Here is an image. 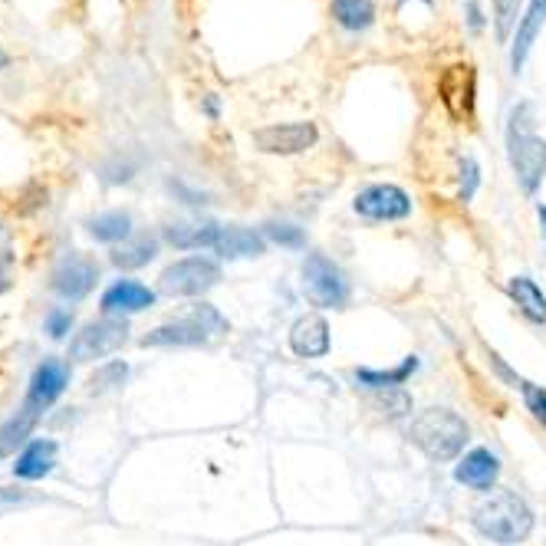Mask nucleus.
<instances>
[{"mask_svg": "<svg viewBox=\"0 0 546 546\" xmlns=\"http://www.w3.org/2000/svg\"><path fill=\"white\" fill-rule=\"evenodd\" d=\"M218 254L224 260H241V257H260L267 254V237L250 227H221L218 237Z\"/></svg>", "mask_w": 546, "mask_h": 546, "instance_id": "nucleus-17", "label": "nucleus"}, {"mask_svg": "<svg viewBox=\"0 0 546 546\" xmlns=\"http://www.w3.org/2000/svg\"><path fill=\"white\" fill-rule=\"evenodd\" d=\"M320 142L316 122H287V125H264L254 132L257 152L267 155H300Z\"/></svg>", "mask_w": 546, "mask_h": 546, "instance_id": "nucleus-11", "label": "nucleus"}, {"mask_svg": "<svg viewBox=\"0 0 546 546\" xmlns=\"http://www.w3.org/2000/svg\"><path fill=\"white\" fill-rule=\"evenodd\" d=\"M204 109H208V116H218V99L208 96V99H204Z\"/></svg>", "mask_w": 546, "mask_h": 546, "instance_id": "nucleus-36", "label": "nucleus"}, {"mask_svg": "<svg viewBox=\"0 0 546 546\" xmlns=\"http://www.w3.org/2000/svg\"><path fill=\"white\" fill-rule=\"evenodd\" d=\"M494 4V30L500 43H510V33L520 24V7L523 0H491Z\"/></svg>", "mask_w": 546, "mask_h": 546, "instance_id": "nucleus-26", "label": "nucleus"}, {"mask_svg": "<svg viewBox=\"0 0 546 546\" xmlns=\"http://www.w3.org/2000/svg\"><path fill=\"white\" fill-rule=\"evenodd\" d=\"M86 227H89V234H93L96 241L119 244V241H129V237H132V214L129 211H106V214L89 218Z\"/></svg>", "mask_w": 546, "mask_h": 546, "instance_id": "nucleus-22", "label": "nucleus"}, {"mask_svg": "<svg viewBox=\"0 0 546 546\" xmlns=\"http://www.w3.org/2000/svg\"><path fill=\"white\" fill-rule=\"evenodd\" d=\"M468 24H471V30L484 27V17H481V7H477V0H468Z\"/></svg>", "mask_w": 546, "mask_h": 546, "instance_id": "nucleus-34", "label": "nucleus"}, {"mask_svg": "<svg viewBox=\"0 0 546 546\" xmlns=\"http://www.w3.org/2000/svg\"><path fill=\"white\" fill-rule=\"evenodd\" d=\"M352 211L375 224H392V221H405L408 214H412V198H408L405 188L382 181V185L362 188L356 201H352Z\"/></svg>", "mask_w": 546, "mask_h": 546, "instance_id": "nucleus-7", "label": "nucleus"}, {"mask_svg": "<svg viewBox=\"0 0 546 546\" xmlns=\"http://www.w3.org/2000/svg\"><path fill=\"white\" fill-rule=\"evenodd\" d=\"M172 191L185 195V204H204V195H198V191H188L185 185H172Z\"/></svg>", "mask_w": 546, "mask_h": 546, "instance_id": "nucleus-35", "label": "nucleus"}, {"mask_svg": "<svg viewBox=\"0 0 546 546\" xmlns=\"http://www.w3.org/2000/svg\"><path fill=\"white\" fill-rule=\"evenodd\" d=\"M221 224L214 221H195V224H168L165 241L178 250H201V247H218Z\"/></svg>", "mask_w": 546, "mask_h": 546, "instance_id": "nucleus-19", "label": "nucleus"}, {"mask_svg": "<svg viewBox=\"0 0 546 546\" xmlns=\"http://www.w3.org/2000/svg\"><path fill=\"white\" fill-rule=\"evenodd\" d=\"M520 392H523V402H527V412L546 428V389H543V385L523 382V385H520Z\"/></svg>", "mask_w": 546, "mask_h": 546, "instance_id": "nucleus-29", "label": "nucleus"}, {"mask_svg": "<svg viewBox=\"0 0 546 546\" xmlns=\"http://www.w3.org/2000/svg\"><path fill=\"white\" fill-rule=\"evenodd\" d=\"M125 379H129V366H125L122 359H112L89 375V392L93 395L112 392V389H119V385H125Z\"/></svg>", "mask_w": 546, "mask_h": 546, "instance_id": "nucleus-25", "label": "nucleus"}, {"mask_svg": "<svg viewBox=\"0 0 546 546\" xmlns=\"http://www.w3.org/2000/svg\"><path fill=\"white\" fill-rule=\"evenodd\" d=\"M375 405L382 408L385 418H405L412 412V395L405 389H385V392H375Z\"/></svg>", "mask_w": 546, "mask_h": 546, "instance_id": "nucleus-27", "label": "nucleus"}, {"mask_svg": "<svg viewBox=\"0 0 546 546\" xmlns=\"http://www.w3.org/2000/svg\"><path fill=\"white\" fill-rule=\"evenodd\" d=\"M158 254V241L155 237H149V234H139V237H132L129 244H122V247H116L112 250V267H119V270H139V267H145L149 260Z\"/></svg>", "mask_w": 546, "mask_h": 546, "instance_id": "nucleus-24", "label": "nucleus"}, {"mask_svg": "<svg viewBox=\"0 0 546 546\" xmlns=\"http://www.w3.org/2000/svg\"><path fill=\"white\" fill-rule=\"evenodd\" d=\"M7 66H10V56L0 50V70H7Z\"/></svg>", "mask_w": 546, "mask_h": 546, "instance_id": "nucleus-38", "label": "nucleus"}, {"mask_svg": "<svg viewBox=\"0 0 546 546\" xmlns=\"http://www.w3.org/2000/svg\"><path fill=\"white\" fill-rule=\"evenodd\" d=\"M418 372V356H405L395 369H356V382L366 385L369 392H385V389H402V385Z\"/></svg>", "mask_w": 546, "mask_h": 546, "instance_id": "nucleus-20", "label": "nucleus"}, {"mask_svg": "<svg viewBox=\"0 0 546 546\" xmlns=\"http://www.w3.org/2000/svg\"><path fill=\"white\" fill-rule=\"evenodd\" d=\"M333 20L349 33H362L375 24L372 0H333Z\"/></svg>", "mask_w": 546, "mask_h": 546, "instance_id": "nucleus-23", "label": "nucleus"}, {"mask_svg": "<svg viewBox=\"0 0 546 546\" xmlns=\"http://www.w3.org/2000/svg\"><path fill=\"white\" fill-rule=\"evenodd\" d=\"M537 218H540V224H543V234H546V204H540V208H537Z\"/></svg>", "mask_w": 546, "mask_h": 546, "instance_id": "nucleus-37", "label": "nucleus"}, {"mask_svg": "<svg viewBox=\"0 0 546 546\" xmlns=\"http://www.w3.org/2000/svg\"><path fill=\"white\" fill-rule=\"evenodd\" d=\"M53 464H56V441L37 438L17 454L14 474L20 481H40V477H47L53 471Z\"/></svg>", "mask_w": 546, "mask_h": 546, "instance_id": "nucleus-18", "label": "nucleus"}, {"mask_svg": "<svg viewBox=\"0 0 546 546\" xmlns=\"http://www.w3.org/2000/svg\"><path fill=\"white\" fill-rule=\"evenodd\" d=\"M102 313H142L155 306V290H149L139 280H119L102 293Z\"/></svg>", "mask_w": 546, "mask_h": 546, "instance_id": "nucleus-16", "label": "nucleus"}, {"mask_svg": "<svg viewBox=\"0 0 546 546\" xmlns=\"http://www.w3.org/2000/svg\"><path fill=\"white\" fill-rule=\"evenodd\" d=\"M500 477V458L491 448H474L454 464V481L474 491H491Z\"/></svg>", "mask_w": 546, "mask_h": 546, "instance_id": "nucleus-14", "label": "nucleus"}, {"mask_svg": "<svg viewBox=\"0 0 546 546\" xmlns=\"http://www.w3.org/2000/svg\"><path fill=\"white\" fill-rule=\"evenodd\" d=\"M474 527L484 540H491L497 546H517L533 533V517L530 504L514 491H494L487 494L481 504L474 507Z\"/></svg>", "mask_w": 546, "mask_h": 546, "instance_id": "nucleus-1", "label": "nucleus"}, {"mask_svg": "<svg viewBox=\"0 0 546 546\" xmlns=\"http://www.w3.org/2000/svg\"><path fill=\"white\" fill-rule=\"evenodd\" d=\"M477 185H481V165H477L471 155H464L461 158V201H471L477 195Z\"/></svg>", "mask_w": 546, "mask_h": 546, "instance_id": "nucleus-30", "label": "nucleus"}, {"mask_svg": "<svg viewBox=\"0 0 546 546\" xmlns=\"http://www.w3.org/2000/svg\"><path fill=\"white\" fill-rule=\"evenodd\" d=\"M221 283V264L211 257H185L162 270L158 287L165 297H201Z\"/></svg>", "mask_w": 546, "mask_h": 546, "instance_id": "nucleus-6", "label": "nucleus"}, {"mask_svg": "<svg viewBox=\"0 0 546 546\" xmlns=\"http://www.w3.org/2000/svg\"><path fill=\"white\" fill-rule=\"evenodd\" d=\"M10 264H14V254H10V250H0V293L10 287Z\"/></svg>", "mask_w": 546, "mask_h": 546, "instance_id": "nucleus-33", "label": "nucleus"}, {"mask_svg": "<svg viewBox=\"0 0 546 546\" xmlns=\"http://www.w3.org/2000/svg\"><path fill=\"white\" fill-rule=\"evenodd\" d=\"M507 290H510V297H514L517 303V310L527 316L530 323H537V326H546V293L540 290V283L537 280H530V277H514L507 283Z\"/></svg>", "mask_w": 546, "mask_h": 546, "instance_id": "nucleus-21", "label": "nucleus"}, {"mask_svg": "<svg viewBox=\"0 0 546 546\" xmlns=\"http://www.w3.org/2000/svg\"><path fill=\"white\" fill-rule=\"evenodd\" d=\"M408 438H412L415 448L425 451V458L445 464L464 451V445H468L471 438V428L458 412H451V408H425V412H418L412 418Z\"/></svg>", "mask_w": 546, "mask_h": 546, "instance_id": "nucleus-3", "label": "nucleus"}, {"mask_svg": "<svg viewBox=\"0 0 546 546\" xmlns=\"http://www.w3.org/2000/svg\"><path fill=\"white\" fill-rule=\"evenodd\" d=\"M264 237L273 244H280V247H290V250H300L306 247V234L300 231L297 224H283V221H270L264 227Z\"/></svg>", "mask_w": 546, "mask_h": 546, "instance_id": "nucleus-28", "label": "nucleus"}, {"mask_svg": "<svg viewBox=\"0 0 546 546\" xmlns=\"http://www.w3.org/2000/svg\"><path fill=\"white\" fill-rule=\"evenodd\" d=\"M303 290L320 310H343L349 303V280L339 264L326 254H310L303 260Z\"/></svg>", "mask_w": 546, "mask_h": 546, "instance_id": "nucleus-5", "label": "nucleus"}, {"mask_svg": "<svg viewBox=\"0 0 546 546\" xmlns=\"http://www.w3.org/2000/svg\"><path fill=\"white\" fill-rule=\"evenodd\" d=\"M66 385H70V369H66L60 359H43L37 366V372H33L30 385H27V395H24V402H20V412H27L30 418H37V422H40V415L63 395Z\"/></svg>", "mask_w": 546, "mask_h": 546, "instance_id": "nucleus-9", "label": "nucleus"}, {"mask_svg": "<svg viewBox=\"0 0 546 546\" xmlns=\"http://www.w3.org/2000/svg\"><path fill=\"white\" fill-rule=\"evenodd\" d=\"M543 27H546V0H530L517 30H514V40H510V70L514 73L523 70V63H527V56H530L533 43H537Z\"/></svg>", "mask_w": 546, "mask_h": 546, "instance_id": "nucleus-15", "label": "nucleus"}, {"mask_svg": "<svg viewBox=\"0 0 546 546\" xmlns=\"http://www.w3.org/2000/svg\"><path fill=\"white\" fill-rule=\"evenodd\" d=\"M227 320L214 310L211 303H195L185 320L178 323H165V326H155L152 333L142 336V346L145 349H158V346H204L208 339L227 333Z\"/></svg>", "mask_w": 546, "mask_h": 546, "instance_id": "nucleus-4", "label": "nucleus"}, {"mask_svg": "<svg viewBox=\"0 0 546 546\" xmlns=\"http://www.w3.org/2000/svg\"><path fill=\"white\" fill-rule=\"evenodd\" d=\"M507 158L510 168L517 175V185L523 188V195H537L543 178H546V139H540L533 132V109L530 102L510 109L507 119Z\"/></svg>", "mask_w": 546, "mask_h": 546, "instance_id": "nucleus-2", "label": "nucleus"}, {"mask_svg": "<svg viewBox=\"0 0 546 546\" xmlns=\"http://www.w3.org/2000/svg\"><path fill=\"white\" fill-rule=\"evenodd\" d=\"M125 339H129V323L125 320H112V316H106V320H96L83 326L79 333L73 336L70 343V359L73 362H93V359H102L109 356V352H116Z\"/></svg>", "mask_w": 546, "mask_h": 546, "instance_id": "nucleus-8", "label": "nucleus"}, {"mask_svg": "<svg viewBox=\"0 0 546 546\" xmlns=\"http://www.w3.org/2000/svg\"><path fill=\"white\" fill-rule=\"evenodd\" d=\"M70 329H73V313L63 310V306H53V310L47 313V333L53 339H63Z\"/></svg>", "mask_w": 546, "mask_h": 546, "instance_id": "nucleus-31", "label": "nucleus"}, {"mask_svg": "<svg viewBox=\"0 0 546 546\" xmlns=\"http://www.w3.org/2000/svg\"><path fill=\"white\" fill-rule=\"evenodd\" d=\"M333 339H329V323L320 313H306L290 326V349L300 359H323Z\"/></svg>", "mask_w": 546, "mask_h": 546, "instance_id": "nucleus-13", "label": "nucleus"}, {"mask_svg": "<svg viewBox=\"0 0 546 546\" xmlns=\"http://www.w3.org/2000/svg\"><path fill=\"white\" fill-rule=\"evenodd\" d=\"M438 96L445 109L458 122L474 119V102H477V73L471 63H454L438 79Z\"/></svg>", "mask_w": 546, "mask_h": 546, "instance_id": "nucleus-10", "label": "nucleus"}, {"mask_svg": "<svg viewBox=\"0 0 546 546\" xmlns=\"http://www.w3.org/2000/svg\"><path fill=\"white\" fill-rule=\"evenodd\" d=\"M491 366L497 369V375H500V379H507L510 385H517V389H520V385H523V379H517V372H510V369L504 366V359H500L497 352H491Z\"/></svg>", "mask_w": 546, "mask_h": 546, "instance_id": "nucleus-32", "label": "nucleus"}, {"mask_svg": "<svg viewBox=\"0 0 546 546\" xmlns=\"http://www.w3.org/2000/svg\"><path fill=\"white\" fill-rule=\"evenodd\" d=\"M99 280V264L86 254H66L50 273L53 293H60L63 300H83Z\"/></svg>", "mask_w": 546, "mask_h": 546, "instance_id": "nucleus-12", "label": "nucleus"}, {"mask_svg": "<svg viewBox=\"0 0 546 546\" xmlns=\"http://www.w3.org/2000/svg\"><path fill=\"white\" fill-rule=\"evenodd\" d=\"M398 4H412V0H398ZM415 4H425V7H431L435 0H415Z\"/></svg>", "mask_w": 546, "mask_h": 546, "instance_id": "nucleus-39", "label": "nucleus"}]
</instances>
